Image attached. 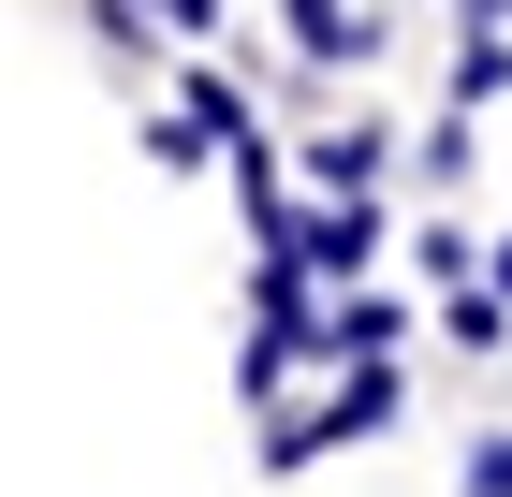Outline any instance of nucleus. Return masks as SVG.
Wrapping results in <instances>:
<instances>
[{
  "label": "nucleus",
  "mask_w": 512,
  "mask_h": 497,
  "mask_svg": "<svg viewBox=\"0 0 512 497\" xmlns=\"http://www.w3.org/2000/svg\"><path fill=\"white\" fill-rule=\"evenodd\" d=\"M454 103H512V30H469V44H454Z\"/></svg>",
  "instance_id": "5"
},
{
  "label": "nucleus",
  "mask_w": 512,
  "mask_h": 497,
  "mask_svg": "<svg viewBox=\"0 0 512 497\" xmlns=\"http://www.w3.org/2000/svg\"><path fill=\"white\" fill-rule=\"evenodd\" d=\"M410 264L454 293V278H483V249H469V220H425V234H410Z\"/></svg>",
  "instance_id": "7"
},
{
  "label": "nucleus",
  "mask_w": 512,
  "mask_h": 497,
  "mask_svg": "<svg viewBox=\"0 0 512 497\" xmlns=\"http://www.w3.org/2000/svg\"><path fill=\"white\" fill-rule=\"evenodd\" d=\"M469 30H512V0H469Z\"/></svg>",
  "instance_id": "11"
},
{
  "label": "nucleus",
  "mask_w": 512,
  "mask_h": 497,
  "mask_svg": "<svg viewBox=\"0 0 512 497\" xmlns=\"http://www.w3.org/2000/svg\"><path fill=\"white\" fill-rule=\"evenodd\" d=\"M483 278H498V293H512V220H498V234H483Z\"/></svg>",
  "instance_id": "10"
},
{
  "label": "nucleus",
  "mask_w": 512,
  "mask_h": 497,
  "mask_svg": "<svg viewBox=\"0 0 512 497\" xmlns=\"http://www.w3.org/2000/svg\"><path fill=\"white\" fill-rule=\"evenodd\" d=\"M293 161H308V191H381V176H395V132H381V117H322Z\"/></svg>",
  "instance_id": "2"
},
{
  "label": "nucleus",
  "mask_w": 512,
  "mask_h": 497,
  "mask_svg": "<svg viewBox=\"0 0 512 497\" xmlns=\"http://www.w3.org/2000/svg\"><path fill=\"white\" fill-rule=\"evenodd\" d=\"M278 30H293L308 74H366V59H381V15H366V0H278Z\"/></svg>",
  "instance_id": "1"
},
{
  "label": "nucleus",
  "mask_w": 512,
  "mask_h": 497,
  "mask_svg": "<svg viewBox=\"0 0 512 497\" xmlns=\"http://www.w3.org/2000/svg\"><path fill=\"white\" fill-rule=\"evenodd\" d=\"M454 483H469V497H512V424H483L469 454H454Z\"/></svg>",
  "instance_id": "8"
},
{
  "label": "nucleus",
  "mask_w": 512,
  "mask_h": 497,
  "mask_svg": "<svg viewBox=\"0 0 512 497\" xmlns=\"http://www.w3.org/2000/svg\"><path fill=\"white\" fill-rule=\"evenodd\" d=\"M410 337V307L381 293V278H352V293H322V366H366V351Z\"/></svg>",
  "instance_id": "3"
},
{
  "label": "nucleus",
  "mask_w": 512,
  "mask_h": 497,
  "mask_svg": "<svg viewBox=\"0 0 512 497\" xmlns=\"http://www.w3.org/2000/svg\"><path fill=\"white\" fill-rule=\"evenodd\" d=\"M161 30H220V0H161Z\"/></svg>",
  "instance_id": "9"
},
{
  "label": "nucleus",
  "mask_w": 512,
  "mask_h": 497,
  "mask_svg": "<svg viewBox=\"0 0 512 497\" xmlns=\"http://www.w3.org/2000/svg\"><path fill=\"white\" fill-rule=\"evenodd\" d=\"M439 337L454 351H512V293L498 278H454V293H439Z\"/></svg>",
  "instance_id": "4"
},
{
  "label": "nucleus",
  "mask_w": 512,
  "mask_h": 497,
  "mask_svg": "<svg viewBox=\"0 0 512 497\" xmlns=\"http://www.w3.org/2000/svg\"><path fill=\"white\" fill-rule=\"evenodd\" d=\"M469 161H483V147H469V103H439V132H425V191H469Z\"/></svg>",
  "instance_id": "6"
}]
</instances>
